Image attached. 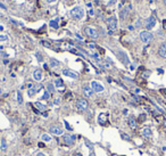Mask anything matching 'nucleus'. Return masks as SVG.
Returning <instances> with one entry per match:
<instances>
[{"instance_id":"f3484780","label":"nucleus","mask_w":166,"mask_h":156,"mask_svg":"<svg viewBox=\"0 0 166 156\" xmlns=\"http://www.w3.org/2000/svg\"><path fill=\"white\" fill-rule=\"evenodd\" d=\"M129 125H130L131 129H135L136 128V121H135V119H134L133 116L129 117Z\"/></svg>"},{"instance_id":"20e7f679","label":"nucleus","mask_w":166,"mask_h":156,"mask_svg":"<svg viewBox=\"0 0 166 156\" xmlns=\"http://www.w3.org/2000/svg\"><path fill=\"white\" fill-rule=\"evenodd\" d=\"M85 34L88 37H90L91 39H97V38L99 37V33H98V31L94 29V27H91V26H86L85 30H84Z\"/></svg>"},{"instance_id":"58836bf2","label":"nucleus","mask_w":166,"mask_h":156,"mask_svg":"<svg viewBox=\"0 0 166 156\" xmlns=\"http://www.w3.org/2000/svg\"><path fill=\"white\" fill-rule=\"evenodd\" d=\"M43 146H44V144L43 143H39V147H43Z\"/></svg>"},{"instance_id":"e433bc0d","label":"nucleus","mask_w":166,"mask_h":156,"mask_svg":"<svg viewBox=\"0 0 166 156\" xmlns=\"http://www.w3.org/2000/svg\"><path fill=\"white\" fill-rule=\"evenodd\" d=\"M140 25H141V22H140V21H138V22H136V25H135V26L138 27V26H140Z\"/></svg>"},{"instance_id":"dca6fc26","label":"nucleus","mask_w":166,"mask_h":156,"mask_svg":"<svg viewBox=\"0 0 166 156\" xmlns=\"http://www.w3.org/2000/svg\"><path fill=\"white\" fill-rule=\"evenodd\" d=\"M141 133H142V136L145 138H150L151 137V129L150 128H143Z\"/></svg>"},{"instance_id":"f257e3e1","label":"nucleus","mask_w":166,"mask_h":156,"mask_svg":"<svg viewBox=\"0 0 166 156\" xmlns=\"http://www.w3.org/2000/svg\"><path fill=\"white\" fill-rule=\"evenodd\" d=\"M70 14L72 18H74V20H82L84 17V9L81 6H76L71 9Z\"/></svg>"},{"instance_id":"cd10ccee","label":"nucleus","mask_w":166,"mask_h":156,"mask_svg":"<svg viewBox=\"0 0 166 156\" xmlns=\"http://www.w3.org/2000/svg\"><path fill=\"white\" fill-rule=\"evenodd\" d=\"M47 88H48V91H49L50 93H52L53 91H55V88H53V84H52V83H48Z\"/></svg>"},{"instance_id":"4c0bfd02","label":"nucleus","mask_w":166,"mask_h":156,"mask_svg":"<svg viewBox=\"0 0 166 156\" xmlns=\"http://www.w3.org/2000/svg\"><path fill=\"white\" fill-rule=\"evenodd\" d=\"M89 48H91V49H93V48H94V45H93V43H91V45H89Z\"/></svg>"},{"instance_id":"2eb2a0df","label":"nucleus","mask_w":166,"mask_h":156,"mask_svg":"<svg viewBox=\"0 0 166 156\" xmlns=\"http://www.w3.org/2000/svg\"><path fill=\"white\" fill-rule=\"evenodd\" d=\"M33 79L35 80V81H41L42 80V71L41 70H35L33 72Z\"/></svg>"},{"instance_id":"b1692460","label":"nucleus","mask_w":166,"mask_h":156,"mask_svg":"<svg viewBox=\"0 0 166 156\" xmlns=\"http://www.w3.org/2000/svg\"><path fill=\"white\" fill-rule=\"evenodd\" d=\"M17 101H18V104H23V97H22V93H21V91H17Z\"/></svg>"},{"instance_id":"1a4fd4ad","label":"nucleus","mask_w":166,"mask_h":156,"mask_svg":"<svg viewBox=\"0 0 166 156\" xmlns=\"http://www.w3.org/2000/svg\"><path fill=\"white\" fill-rule=\"evenodd\" d=\"M155 25H156V20H155V17L150 16L149 18L146 21V29L147 30H151Z\"/></svg>"},{"instance_id":"9b49d317","label":"nucleus","mask_w":166,"mask_h":156,"mask_svg":"<svg viewBox=\"0 0 166 156\" xmlns=\"http://www.w3.org/2000/svg\"><path fill=\"white\" fill-rule=\"evenodd\" d=\"M107 121H108V115H107V114H105V113L99 114V116H98V123H99V124L105 125Z\"/></svg>"},{"instance_id":"6e6552de","label":"nucleus","mask_w":166,"mask_h":156,"mask_svg":"<svg viewBox=\"0 0 166 156\" xmlns=\"http://www.w3.org/2000/svg\"><path fill=\"white\" fill-rule=\"evenodd\" d=\"M75 136H71V134H63V141L66 144L67 146H72L74 143H75Z\"/></svg>"},{"instance_id":"a19ab883","label":"nucleus","mask_w":166,"mask_h":156,"mask_svg":"<svg viewBox=\"0 0 166 156\" xmlns=\"http://www.w3.org/2000/svg\"><path fill=\"white\" fill-rule=\"evenodd\" d=\"M163 23H164V29H165V30H166V21H164Z\"/></svg>"},{"instance_id":"c85d7f7f","label":"nucleus","mask_w":166,"mask_h":156,"mask_svg":"<svg viewBox=\"0 0 166 156\" xmlns=\"http://www.w3.org/2000/svg\"><path fill=\"white\" fill-rule=\"evenodd\" d=\"M121 137H122V139H124V140H126V141H129L130 140V136L129 134H126V133H121Z\"/></svg>"},{"instance_id":"393cba45","label":"nucleus","mask_w":166,"mask_h":156,"mask_svg":"<svg viewBox=\"0 0 166 156\" xmlns=\"http://www.w3.org/2000/svg\"><path fill=\"white\" fill-rule=\"evenodd\" d=\"M42 99H44V100H47V99H49L50 98V92L47 90V91H44V93L42 95V97H41Z\"/></svg>"},{"instance_id":"c756f323","label":"nucleus","mask_w":166,"mask_h":156,"mask_svg":"<svg viewBox=\"0 0 166 156\" xmlns=\"http://www.w3.org/2000/svg\"><path fill=\"white\" fill-rule=\"evenodd\" d=\"M139 121L140 122H145V121H146V115H145V114H141L139 116Z\"/></svg>"},{"instance_id":"c9c22d12","label":"nucleus","mask_w":166,"mask_h":156,"mask_svg":"<svg viewBox=\"0 0 166 156\" xmlns=\"http://www.w3.org/2000/svg\"><path fill=\"white\" fill-rule=\"evenodd\" d=\"M46 1L49 3H52V2H55V1H57V0H46Z\"/></svg>"},{"instance_id":"2f4dec72","label":"nucleus","mask_w":166,"mask_h":156,"mask_svg":"<svg viewBox=\"0 0 166 156\" xmlns=\"http://www.w3.org/2000/svg\"><path fill=\"white\" fill-rule=\"evenodd\" d=\"M35 56H37V58H38L39 62H42V56L40 55V53H35Z\"/></svg>"},{"instance_id":"f704fd0d","label":"nucleus","mask_w":166,"mask_h":156,"mask_svg":"<svg viewBox=\"0 0 166 156\" xmlns=\"http://www.w3.org/2000/svg\"><path fill=\"white\" fill-rule=\"evenodd\" d=\"M35 156H47L44 153H41V152H39V153H37V155Z\"/></svg>"},{"instance_id":"f8f14e48","label":"nucleus","mask_w":166,"mask_h":156,"mask_svg":"<svg viewBox=\"0 0 166 156\" xmlns=\"http://www.w3.org/2000/svg\"><path fill=\"white\" fill-rule=\"evenodd\" d=\"M41 88H42L41 86H37V87L34 86V87H32V88H30V89L27 90V95H29L30 97H33L34 95H35V93H37L38 91L41 89Z\"/></svg>"},{"instance_id":"4be33fe9","label":"nucleus","mask_w":166,"mask_h":156,"mask_svg":"<svg viewBox=\"0 0 166 156\" xmlns=\"http://www.w3.org/2000/svg\"><path fill=\"white\" fill-rule=\"evenodd\" d=\"M34 106L37 107L38 110H40V111H43V110H46V105H43V104L39 103V101H35V103H34Z\"/></svg>"},{"instance_id":"5701e85b","label":"nucleus","mask_w":166,"mask_h":156,"mask_svg":"<svg viewBox=\"0 0 166 156\" xmlns=\"http://www.w3.org/2000/svg\"><path fill=\"white\" fill-rule=\"evenodd\" d=\"M55 86L57 87V88H63L64 89V83H63V81L60 79H56L55 80Z\"/></svg>"},{"instance_id":"423d86ee","label":"nucleus","mask_w":166,"mask_h":156,"mask_svg":"<svg viewBox=\"0 0 166 156\" xmlns=\"http://www.w3.org/2000/svg\"><path fill=\"white\" fill-rule=\"evenodd\" d=\"M90 87L92 88V90H93V92H103L104 91V86L101 84V83H99V82H97V81H91V83H90Z\"/></svg>"},{"instance_id":"4468645a","label":"nucleus","mask_w":166,"mask_h":156,"mask_svg":"<svg viewBox=\"0 0 166 156\" xmlns=\"http://www.w3.org/2000/svg\"><path fill=\"white\" fill-rule=\"evenodd\" d=\"M158 55H159L162 58H166V42L162 43V46L159 47V49H158Z\"/></svg>"},{"instance_id":"6ab92c4d","label":"nucleus","mask_w":166,"mask_h":156,"mask_svg":"<svg viewBox=\"0 0 166 156\" xmlns=\"http://www.w3.org/2000/svg\"><path fill=\"white\" fill-rule=\"evenodd\" d=\"M49 25L51 27H53L55 30H57L58 27H59V25H58V20H52V21H50L49 22Z\"/></svg>"},{"instance_id":"a878e982","label":"nucleus","mask_w":166,"mask_h":156,"mask_svg":"<svg viewBox=\"0 0 166 156\" xmlns=\"http://www.w3.org/2000/svg\"><path fill=\"white\" fill-rule=\"evenodd\" d=\"M8 35L6 34H0V42H5V41H8Z\"/></svg>"},{"instance_id":"412c9836","label":"nucleus","mask_w":166,"mask_h":156,"mask_svg":"<svg viewBox=\"0 0 166 156\" xmlns=\"http://www.w3.org/2000/svg\"><path fill=\"white\" fill-rule=\"evenodd\" d=\"M118 55H120V56H122L121 58L123 59V63L124 64H129V58H127V56H126L125 54L122 53V51H120V53H118Z\"/></svg>"},{"instance_id":"7c9ffc66","label":"nucleus","mask_w":166,"mask_h":156,"mask_svg":"<svg viewBox=\"0 0 166 156\" xmlns=\"http://www.w3.org/2000/svg\"><path fill=\"white\" fill-rule=\"evenodd\" d=\"M42 45L44 47H47V48H52V46H51L49 42H47V41H42Z\"/></svg>"},{"instance_id":"a18cd8bd","label":"nucleus","mask_w":166,"mask_h":156,"mask_svg":"<svg viewBox=\"0 0 166 156\" xmlns=\"http://www.w3.org/2000/svg\"><path fill=\"white\" fill-rule=\"evenodd\" d=\"M164 124H165V126H166V121H165V123H164Z\"/></svg>"},{"instance_id":"9d476101","label":"nucleus","mask_w":166,"mask_h":156,"mask_svg":"<svg viewBox=\"0 0 166 156\" xmlns=\"http://www.w3.org/2000/svg\"><path fill=\"white\" fill-rule=\"evenodd\" d=\"M63 75L72 78V79H77L79 78L77 73H75V72H73V71H71V70H63Z\"/></svg>"},{"instance_id":"37998d69","label":"nucleus","mask_w":166,"mask_h":156,"mask_svg":"<svg viewBox=\"0 0 166 156\" xmlns=\"http://www.w3.org/2000/svg\"><path fill=\"white\" fill-rule=\"evenodd\" d=\"M89 156H96V155H94V154H93V153H91V154H90Z\"/></svg>"},{"instance_id":"ea45409f","label":"nucleus","mask_w":166,"mask_h":156,"mask_svg":"<svg viewBox=\"0 0 166 156\" xmlns=\"http://www.w3.org/2000/svg\"><path fill=\"white\" fill-rule=\"evenodd\" d=\"M123 114H124V115H126V114H127V110H124L123 111Z\"/></svg>"},{"instance_id":"0eeeda50","label":"nucleus","mask_w":166,"mask_h":156,"mask_svg":"<svg viewBox=\"0 0 166 156\" xmlns=\"http://www.w3.org/2000/svg\"><path fill=\"white\" fill-rule=\"evenodd\" d=\"M50 132L53 133L55 136H62L64 132V129L58 124H53V125L50 126Z\"/></svg>"},{"instance_id":"72a5a7b5","label":"nucleus","mask_w":166,"mask_h":156,"mask_svg":"<svg viewBox=\"0 0 166 156\" xmlns=\"http://www.w3.org/2000/svg\"><path fill=\"white\" fill-rule=\"evenodd\" d=\"M59 103H60V99H59V98H56V99L53 100V104H55V105H58Z\"/></svg>"},{"instance_id":"bb28decb","label":"nucleus","mask_w":166,"mask_h":156,"mask_svg":"<svg viewBox=\"0 0 166 156\" xmlns=\"http://www.w3.org/2000/svg\"><path fill=\"white\" fill-rule=\"evenodd\" d=\"M58 65H59V63H58L56 59H50V66L51 67H56V66H58Z\"/></svg>"},{"instance_id":"7ed1b4c3","label":"nucleus","mask_w":166,"mask_h":156,"mask_svg":"<svg viewBox=\"0 0 166 156\" xmlns=\"http://www.w3.org/2000/svg\"><path fill=\"white\" fill-rule=\"evenodd\" d=\"M140 39H141L142 42L148 43L154 39V35L153 33H150L149 31H142V32H140Z\"/></svg>"},{"instance_id":"c03bdc74","label":"nucleus","mask_w":166,"mask_h":156,"mask_svg":"<svg viewBox=\"0 0 166 156\" xmlns=\"http://www.w3.org/2000/svg\"><path fill=\"white\" fill-rule=\"evenodd\" d=\"M163 1H164V3H165V6H166V0H163Z\"/></svg>"},{"instance_id":"473e14b6","label":"nucleus","mask_w":166,"mask_h":156,"mask_svg":"<svg viewBox=\"0 0 166 156\" xmlns=\"http://www.w3.org/2000/svg\"><path fill=\"white\" fill-rule=\"evenodd\" d=\"M64 124H65V126H66V129H67V130H72V128H71L70 124L67 123V121H64Z\"/></svg>"},{"instance_id":"39448f33","label":"nucleus","mask_w":166,"mask_h":156,"mask_svg":"<svg viewBox=\"0 0 166 156\" xmlns=\"http://www.w3.org/2000/svg\"><path fill=\"white\" fill-rule=\"evenodd\" d=\"M76 106L80 111H86L88 107H89V103H88V100L84 99V98H80V99H77V101H76Z\"/></svg>"},{"instance_id":"ddd939ff","label":"nucleus","mask_w":166,"mask_h":156,"mask_svg":"<svg viewBox=\"0 0 166 156\" xmlns=\"http://www.w3.org/2000/svg\"><path fill=\"white\" fill-rule=\"evenodd\" d=\"M82 90H83V93H84V96L85 97H91L92 96L93 90H92V88H91L90 86H84L82 88Z\"/></svg>"},{"instance_id":"aec40b11","label":"nucleus","mask_w":166,"mask_h":156,"mask_svg":"<svg viewBox=\"0 0 166 156\" xmlns=\"http://www.w3.org/2000/svg\"><path fill=\"white\" fill-rule=\"evenodd\" d=\"M41 139H42L44 143H49V141H51V137H50L49 134H47V133H43L42 136H41Z\"/></svg>"},{"instance_id":"f03ea898","label":"nucleus","mask_w":166,"mask_h":156,"mask_svg":"<svg viewBox=\"0 0 166 156\" xmlns=\"http://www.w3.org/2000/svg\"><path fill=\"white\" fill-rule=\"evenodd\" d=\"M107 27H108L109 34H113L117 30V20L115 17H109L107 20Z\"/></svg>"},{"instance_id":"a211bd4d","label":"nucleus","mask_w":166,"mask_h":156,"mask_svg":"<svg viewBox=\"0 0 166 156\" xmlns=\"http://www.w3.org/2000/svg\"><path fill=\"white\" fill-rule=\"evenodd\" d=\"M0 149L2 150V152H6V149H7V143L5 138H2V139L0 140Z\"/></svg>"},{"instance_id":"79ce46f5","label":"nucleus","mask_w":166,"mask_h":156,"mask_svg":"<svg viewBox=\"0 0 166 156\" xmlns=\"http://www.w3.org/2000/svg\"><path fill=\"white\" fill-rule=\"evenodd\" d=\"M1 93H2V89L0 88V96H1Z\"/></svg>"}]
</instances>
